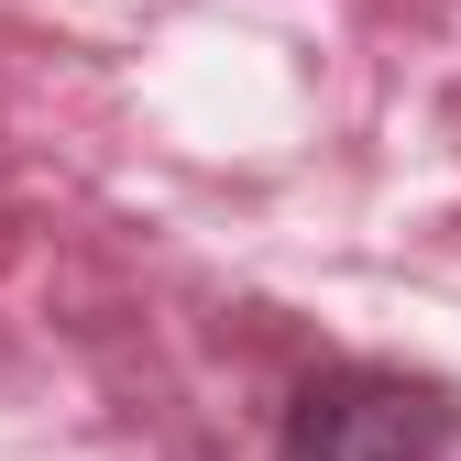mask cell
Segmentation results:
<instances>
[{
	"instance_id": "1",
	"label": "cell",
	"mask_w": 461,
	"mask_h": 461,
	"mask_svg": "<svg viewBox=\"0 0 461 461\" xmlns=\"http://www.w3.org/2000/svg\"><path fill=\"white\" fill-rule=\"evenodd\" d=\"M461 439V395L439 374H395V363H330L285 395V461H439Z\"/></svg>"
}]
</instances>
